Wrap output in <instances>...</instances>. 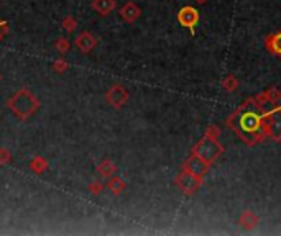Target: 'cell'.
<instances>
[{
  "label": "cell",
  "mask_w": 281,
  "mask_h": 236,
  "mask_svg": "<svg viewBox=\"0 0 281 236\" xmlns=\"http://www.w3.org/2000/svg\"><path fill=\"white\" fill-rule=\"evenodd\" d=\"M281 108V103L275 108L261 107L255 97L248 98L237 107V110L227 118V126L235 131V135L247 146H256L268 138V123L271 113Z\"/></svg>",
  "instance_id": "obj_1"
},
{
  "label": "cell",
  "mask_w": 281,
  "mask_h": 236,
  "mask_svg": "<svg viewBox=\"0 0 281 236\" xmlns=\"http://www.w3.org/2000/svg\"><path fill=\"white\" fill-rule=\"evenodd\" d=\"M10 112L15 115L18 120L26 121L33 113L40 108V100L35 97V94L28 89H20L7 102Z\"/></svg>",
  "instance_id": "obj_2"
},
{
  "label": "cell",
  "mask_w": 281,
  "mask_h": 236,
  "mask_svg": "<svg viewBox=\"0 0 281 236\" xmlns=\"http://www.w3.org/2000/svg\"><path fill=\"white\" fill-rule=\"evenodd\" d=\"M224 151H226V148H224V144L219 143V140L209 138V136L204 135L203 138L194 144L191 154L199 156V158L204 159L207 164H212L224 154Z\"/></svg>",
  "instance_id": "obj_3"
},
{
  "label": "cell",
  "mask_w": 281,
  "mask_h": 236,
  "mask_svg": "<svg viewBox=\"0 0 281 236\" xmlns=\"http://www.w3.org/2000/svg\"><path fill=\"white\" fill-rule=\"evenodd\" d=\"M203 181L204 179L194 176V174L187 172V171H184V169H181V172L178 174L176 179H175L178 189H179V190L187 197L194 195V193L199 190L201 186H203Z\"/></svg>",
  "instance_id": "obj_4"
},
{
  "label": "cell",
  "mask_w": 281,
  "mask_h": 236,
  "mask_svg": "<svg viewBox=\"0 0 281 236\" xmlns=\"http://www.w3.org/2000/svg\"><path fill=\"white\" fill-rule=\"evenodd\" d=\"M176 18H178V23H179L181 26L187 28V30L191 31V35H194V33H196V26H198L201 15H199L198 8H194V7H191V5H184L179 12H178Z\"/></svg>",
  "instance_id": "obj_5"
},
{
  "label": "cell",
  "mask_w": 281,
  "mask_h": 236,
  "mask_svg": "<svg viewBox=\"0 0 281 236\" xmlns=\"http://www.w3.org/2000/svg\"><path fill=\"white\" fill-rule=\"evenodd\" d=\"M105 100L114 108H122L128 102V91L120 84H114L105 94Z\"/></svg>",
  "instance_id": "obj_6"
},
{
  "label": "cell",
  "mask_w": 281,
  "mask_h": 236,
  "mask_svg": "<svg viewBox=\"0 0 281 236\" xmlns=\"http://www.w3.org/2000/svg\"><path fill=\"white\" fill-rule=\"evenodd\" d=\"M209 167H210V164H207L204 159H201L199 156H196V154H191L184 161V164H182V169H184V171L194 174V176H198L201 179L205 177V174L209 172Z\"/></svg>",
  "instance_id": "obj_7"
},
{
  "label": "cell",
  "mask_w": 281,
  "mask_h": 236,
  "mask_svg": "<svg viewBox=\"0 0 281 236\" xmlns=\"http://www.w3.org/2000/svg\"><path fill=\"white\" fill-rule=\"evenodd\" d=\"M97 43H99V41H97V38L94 36L92 33H89V31H82L81 35H77L76 40H74L76 48L84 54L91 53V51L97 46Z\"/></svg>",
  "instance_id": "obj_8"
},
{
  "label": "cell",
  "mask_w": 281,
  "mask_h": 236,
  "mask_svg": "<svg viewBox=\"0 0 281 236\" xmlns=\"http://www.w3.org/2000/svg\"><path fill=\"white\" fill-rule=\"evenodd\" d=\"M268 138H271L276 143L281 141V108L271 113L270 123H268Z\"/></svg>",
  "instance_id": "obj_9"
},
{
  "label": "cell",
  "mask_w": 281,
  "mask_h": 236,
  "mask_svg": "<svg viewBox=\"0 0 281 236\" xmlns=\"http://www.w3.org/2000/svg\"><path fill=\"white\" fill-rule=\"evenodd\" d=\"M142 15V8L135 2H127L120 8V17L125 23H135Z\"/></svg>",
  "instance_id": "obj_10"
},
{
  "label": "cell",
  "mask_w": 281,
  "mask_h": 236,
  "mask_svg": "<svg viewBox=\"0 0 281 236\" xmlns=\"http://www.w3.org/2000/svg\"><path fill=\"white\" fill-rule=\"evenodd\" d=\"M91 7L99 13V15L107 17L115 10L117 3H115V0H92Z\"/></svg>",
  "instance_id": "obj_11"
},
{
  "label": "cell",
  "mask_w": 281,
  "mask_h": 236,
  "mask_svg": "<svg viewBox=\"0 0 281 236\" xmlns=\"http://www.w3.org/2000/svg\"><path fill=\"white\" fill-rule=\"evenodd\" d=\"M265 46H266V49H268L271 54L280 56V58H281V31L271 33V35L266 36Z\"/></svg>",
  "instance_id": "obj_12"
},
{
  "label": "cell",
  "mask_w": 281,
  "mask_h": 236,
  "mask_svg": "<svg viewBox=\"0 0 281 236\" xmlns=\"http://www.w3.org/2000/svg\"><path fill=\"white\" fill-rule=\"evenodd\" d=\"M258 221H260V218L256 216L254 212L252 210H245L243 213L240 215V220H238V223H240V226L243 230H254V228H256V225H258Z\"/></svg>",
  "instance_id": "obj_13"
},
{
  "label": "cell",
  "mask_w": 281,
  "mask_h": 236,
  "mask_svg": "<svg viewBox=\"0 0 281 236\" xmlns=\"http://www.w3.org/2000/svg\"><path fill=\"white\" fill-rule=\"evenodd\" d=\"M96 171H97V174H99L102 179H110L117 172V166L110 161V159H104V161H102L99 166H97Z\"/></svg>",
  "instance_id": "obj_14"
},
{
  "label": "cell",
  "mask_w": 281,
  "mask_h": 236,
  "mask_svg": "<svg viewBox=\"0 0 281 236\" xmlns=\"http://www.w3.org/2000/svg\"><path fill=\"white\" fill-rule=\"evenodd\" d=\"M107 187H109V190H110L112 193H114V195H119V193H122V192L125 190L127 184H125L124 179L112 176V177L109 179V184H107Z\"/></svg>",
  "instance_id": "obj_15"
},
{
  "label": "cell",
  "mask_w": 281,
  "mask_h": 236,
  "mask_svg": "<svg viewBox=\"0 0 281 236\" xmlns=\"http://www.w3.org/2000/svg\"><path fill=\"white\" fill-rule=\"evenodd\" d=\"M30 169L33 172H36V174H41V172H45L46 169H48V163H46L45 158H40V156H36V158L31 159Z\"/></svg>",
  "instance_id": "obj_16"
},
{
  "label": "cell",
  "mask_w": 281,
  "mask_h": 236,
  "mask_svg": "<svg viewBox=\"0 0 281 236\" xmlns=\"http://www.w3.org/2000/svg\"><path fill=\"white\" fill-rule=\"evenodd\" d=\"M238 86H240V82H238V79L235 77V75H232V74L227 75V77L222 81V89L226 92H230V94L235 92L237 89H238Z\"/></svg>",
  "instance_id": "obj_17"
},
{
  "label": "cell",
  "mask_w": 281,
  "mask_h": 236,
  "mask_svg": "<svg viewBox=\"0 0 281 236\" xmlns=\"http://www.w3.org/2000/svg\"><path fill=\"white\" fill-rule=\"evenodd\" d=\"M266 94V97H268V100L271 105H278V103H281V91L278 87H270V89H266L265 91Z\"/></svg>",
  "instance_id": "obj_18"
},
{
  "label": "cell",
  "mask_w": 281,
  "mask_h": 236,
  "mask_svg": "<svg viewBox=\"0 0 281 236\" xmlns=\"http://www.w3.org/2000/svg\"><path fill=\"white\" fill-rule=\"evenodd\" d=\"M54 48L59 51L61 54H66L69 49H71V43H69V40H66V38H58V40L54 41Z\"/></svg>",
  "instance_id": "obj_19"
},
{
  "label": "cell",
  "mask_w": 281,
  "mask_h": 236,
  "mask_svg": "<svg viewBox=\"0 0 281 236\" xmlns=\"http://www.w3.org/2000/svg\"><path fill=\"white\" fill-rule=\"evenodd\" d=\"M63 28H64V30H66L68 33H74V31H76V28H77L76 18L71 17V15H68V17L63 20Z\"/></svg>",
  "instance_id": "obj_20"
},
{
  "label": "cell",
  "mask_w": 281,
  "mask_h": 236,
  "mask_svg": "<svg viewBox=\"0 0 281 236\" xmlns=\"http://www.w3.org/2000/svg\"><path fill=\"white\" fill-rule=\"evenodd\" d=\"M204 135H205V136H209V138L219 140V136H221V128H219L217 125H209Z\"/></svg>",
  "instance_id": "obj_21"
},
{
  "label": "cell",
  "mask_w": 281,
  "mask_h": 236,
  "mask_svg": "<svg viewBox=\"0 0 281 236\" xmlns=\"http://www.w3.org/2000/svg\"><path fill=\"white\" fill-rule=\"evenodd\" d=\"M12 161V154L10 151L5 148H0V164H8Z\"/></svg>",
  "instance_id": "obj_22"
},
{
  "label": "cell",
  "mask_w": 281,
  "mask_h": 236,
  "mask_svg": "<svg viewBox=\"0 0 281 236\" xmlns=\"http://www.w3.org/2000/svg\"><path fill=\"white\" fill-rule=\"evenodd\" d=\"M53 69L56 71V72H64V71L68 69V63L64 59H58L53 63Z\"/></svg>",
  "instance_id": "obj_23"
},
{
  "label": "cell",
  "mask_w": 281,
  "mask_h": 236,
  "mask_svg": "<svg viewBox=\"0 0 281 236\" xmlns=\"http://www.w3.org/2000/svg\"><path fill=\"white\" fill-rule=\"evenodd\" d=\"M89 190L97 195V193H101L102 190H104V186H102L101 182H92L91 186H89Z\"/></svg>",
  "instance_id": "obj_24"
},
{
  "label": "cell",
  "mask_w": 281,
  "mask_h": 236,
  "mask_svg": "<svg viewBox=\"0 0 281 236\" xmlns=\"http://www.w3.org/2000/svg\"><path fill=\"white\" fill-rule=\"evenodd\" d=\"M8 33V23L5 20H0V41L3 40V36H5Z\"/></svg>",
  "instance_id": "obj_25"
},
{
  "label": "cell",
  "mask_w": 281,
  "mask_h": 236,
  "mask_svg": "<svg viewBox=\"0 0 281 236\" xmlns=\"http://www.w3.org/2000/svg\"><path fill=\"white\" fill-rule=\"evenodd\" d=\"M196 3H199V5H203V3H205V2H209V0H194Z\"/></svg>",
  "instance_id": "obj_26"
},
{
  "label": "cell",
  "mask_w": 281,
  "mask_h": 236,
  "mask_svg": "<svg viewBox=\"0 0 281 236\" xmlns=\"http://www.w3.org/2000/svg\"><path fill=\"white\" fill-rule=\"evenodd\" d=\"M0 82H2V74H0Z\"/></svg>",
  "instance_id": "obj_27"
}]
</instances>
